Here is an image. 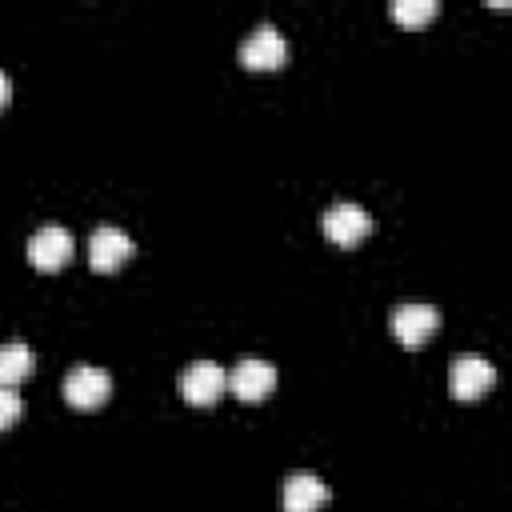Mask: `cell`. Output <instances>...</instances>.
<instances>
[{
    "instance_id": "obj_1",
    "label": "cell",
    "mask_w": 512,
    "mask_h": 512,
    "mask_svg": "<svg viewBox=\"0 0 512 512\" xmlns=\"http://www.w3.org/2000/svg\"><path fill=\"white\" fill-rule=\"evenodd\" d=\"M320 228H324V236H328L332 244H340V248H352V244H360V240L372 232V216H368L360 204H352V200H340V204H332V208L324 212Z\"/></svg>"
},
{
    "instance_id": "obj_2",
    "label": "cell",
    "mask_w": 512,
    "mask_h": 512,
    "mask_svg": "<svg viewBox=\"0 0 512 512\" xmlns=\"http://www.w3.org/2000/svg\"><path fill=\"white\" fill-rule=\"evenodd\" d=\"M72 232L68 228H60V224H44L40 232H32V240H28V260H32V268H40V272H56V268H64L68 260H72Z\"/></svg>"
},
{
    "instance_id": "obj_3",
    "label": "cell",
    "mask_w": 512,
    "mask_h": 512,
    "mask_svg": "<svg viewBox=\"0 0 512 512\" xmlns=\"http://www.w3.org/2000/svg\"><path fill=\"white\" fill-rule=\"evenodd\" d=\"M288 60V44L272 24H260L244 44H240V64L252 72H272Z\"/></svg>"
},
{
    "instance_id": "obj_4",
    "label": "cell",
    "mask_w": 512,
    "mask_h": 512,
    "mask_svg": "<svg viewBox=\"0 0 512 512\" xmlns=\"http://www.w3.org/2000/svg\"><path fill=\"white\" fill-rule=\"evenodd\" d=\"M440 328V312L432 304H400L392 312V336L404 348H420L424 340H432Z\"/></svg>"
},
{
    "instance_id": "obj_5",
    "label": "cell",
    "mask_w": 512,
    "mask_h": 512,
    "mask_svg": "<svg viewBox=\"0 0 512 512\" xmlns=\"http://www.w3.org/2000/svg\"><path fill=\"white\" fill-rule=\"evenodd\" d=\"M224 388H228V376H224V368L212 364V360H192V364L180 372V396H184L188 404H196V408L212 404Z\"/></svg>"
},
{
    "instance_id": "obj_6",
    "label": "cell",
    "mask_w": 512,
    "mask_h": 512,
    "mask_svg": "<svg viewBox=\"0 0 512 512\" xmlns=\"http://www.w3.org/2000/svg\"><path fill=\"white\" fill-rule=\"evenodd\" d=\"M108 392H112V380H108L104 368L80 364V368H72V372L64 376V400H68L72 408H96V404L108 400Z\"/></svg>"
},
{
    "instance_id": "obj_7",
    "label": "cell",
    "mask_w": 512,
    "mask_h": 512,
    "mask_svg": "<svg viewBox=\"0 0 512 512\" xmlns=\"http://www.w3.org/2000/svg\"><path fill=\"white\" fill-rule=\"evenodd\" d=\"M132 252H136L132 240H128L120 228H112V224L96 228L92 240H88V264H92L96 272H116Z\"/></svg>"
},
{
    "instance_id": "obj_8",
    "label": "cell",
    "mask_w": 512,
    "mask_h": 512,
    "mask_svg": "<svg viewBox=\"0 0 512 512\" xmlns=\"http://www.w3.org/2000/svg\"><path fill=\"white\" fill-rule=\"evenodd\" d=\"M496 384V368L484 356H460L452 368V396L456 400H480L484 392H492Z\"/></svg>"
},
{
    "instance_id": "obj_9",
    "label": "cell",
    "mask_w": 512,
    "mask_h": 512,
    "mask_svg": "<svg viewBox=\"0 0 512 512\" xmlns=\"http://www.w3.org/2000/svg\"><path fill=\"white\" fill-rule=\"evenodd\" d=\"M228 388L240 396V400H264L272 388H276V368L268 360H240L232 372H228Z\"/></svg>"
},
{
    "instance_id": "obj_10",
    "label": "cell",
    "mask_w": 512,
    "mask_h": 512,
    "mask_svg": "<svg viewBox=\"0 0 512 512\" xmlns=\"http://www.w3.org/2000/svg\"><path fill=\"white\" fill-rule=\"evenodd\" d=\"M328 504V484L312 472H296L284 480V512H320Z\"/></svg>"
},
{
    "instance_id": "obj_11",
    "label": "cell",
    "mask_w": 512,
    "mask_h": 512,
    "mask_svg": "<svg viewBox=\"0 0 512 512\" xmlns=\"http://www.w3.org/2000/svg\"><path fill=\"white\" fill-rule=\"evenodd\" d=\"M32 372V348L12 340V344H0V388H12L16 380H24Z\"/></svg>"
},
{
    "instance_id": "obj_12",
    "label": "cell",
    "mask_w": 512,
    "mask_h": 512,
    "mask_svg": "<svg viewBox=\"0 0 512 512\" xmlns=\"http://www.w3.org/2000/svg\"><path fill=\"white\" fill-rule=\"evenodd\" d=\"M436 16V0H396L392 4V20L404 28H420Z\"/></svg>"
},
{
    "instance_id": "obj_13",
    "label": "cell",
    "mask_w": 512,
    "mask_h": 512,
    "mask_svg": "<svg viewBox=\"0 0 512 512\" xmlns=\"http://www.w3.org/2000/svg\"><path fill=\"white\" fill-rule=\"evenodd\" d=\"M20 412H24L20 392L16 388H0V428H12L20 420Z\"/></svg>"
},
{
    "instance_id": "obj_14",
    "label": "cell",
    "mask_w": 512,
    "mask_h": 512,
    "mask_svg": "<svg viewBox=\"0 0 512 512\" xmlns=\"http://www.w3.org/2000/svg\"><path fill=\"white\" fill-rule=\"evenodd\" d=\"M8 96H12V80H8L4 72H0V108L8 104Z\"/></svg>"
}]
</instances>
